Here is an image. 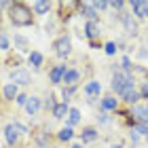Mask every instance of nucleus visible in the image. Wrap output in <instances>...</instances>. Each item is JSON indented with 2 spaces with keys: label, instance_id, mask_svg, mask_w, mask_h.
<instances>
[{
  "label": "nucleus",
  "instance_id": "1",
  "mask_svg": "<svg viewBox=\"0 0 148 148\" xmlns=\"http://www.w3.org/2000/svg\"><path fill=\"white\" fill-rule=\"evenodd\" d=\"M11 21L17 25V28H25V25H32L34 21V15H32V9H28L23 2H13L11 11H9Z\"/></svg>",
  "mask_w": 148,
  "mask_h": 148
},
{
  "label": "nucleus",
  "instance_id": "2",
  "mask_svg": "<svg viewBox=\"0 0 148 148\" xmlns=\"http://www.w3.org/2000/svg\"><path fill=\"white\" fill-rule=\"evenodd\" d=\"M136 89V80H133V76L129 72H116L112 76V91H116V95H127L129 91Z\"/></svg>",
  "mask_w": 148,
  "mask_h": 148
},
{
  "label": "nucleus",
  "instance_id": "3",
  "mask_svg": "<svg viewBox=\"0 0 148 148\" xmlns=\"http://www.w3.org/2000/svg\"><path fill=\"white\" fill-rule=\"evenodd\" d=\"M55 53L59 57H68L70 55V51H72V42H70V38L68 36H59L57 40H55Z\"/></svg>",
  "mask_w": 148,
  "mask_h": 148
},
{
  "label": "nucleus",
  "instance_id": "4",
  "mask_svg": "<svg viewBox=\"0 0 148 148\" xmlns=\"http://www.w3.org/2000/svg\"><path fill=\"white\" fill-rule=\"evenodd\" d=\"M119 17H121V21H123L125 30L129 32V34H136L138 32V23H136V19H133L131 13H119Z\"/></svg>",
  "mask_w": 148,
  "mask_h": 148
},
{
  "label": "nucleus",
  "instance_id": "5",
  "mask_svg": "<svg viewBox=\"0 0 148 148\" xmlns=\"http://www.w3.org/2000/svg\"><path fill=\"white\" fill-rule=\"evenodd\" d=\"M80 11H83V15L89 19V21H95L97 15H99V11L93 6V2H83V4H80Z\"/></svg>",
  "mask_w": 148,
  "mask_h": 148
},
{
  "label": "nucleus",
  "instance_id": "6",
  "mask_svg": "<svg viewBox=\"0 0 148 148\" xmlns=\"http://www.w3.org/2000/svg\"><path fill=\"white\" fill-rule=\"evenodd\" d=\"M11 80L15 85H30V74L25 70H13L11 72Z\"/></svg>",
  "mask_w": 148,
  "mask_h": 148
},
{
  "label": "nucleus",
  "instance_id": "7",
  "mask_svg": "<svg viewBox=\"0 0 148 148\" xmlns=\"http://www.w3.org/2000/svg\"><path fill=\"white\" fill-rule=\"evenodd\" d=\"M83 91H85V95H87V97H91V99H93V97H97V95H99V91H102V85H99L97 80H89V83L85 85V89H83Z\"/></svg>",
  "mask_w": 148,
  "mask_h": 148
},
{
  "label": "nucleus",
  "instance_id": "8",
  "mask_svg": "<svg viewBox=\"0 0 148 148\" xmlns=\"http://www.w3.org/2000/svg\"><path fill=\"white\" fill-rule=\"evenodd\" d=\"M66 72H68V70H66V66H55V68L51 70V74H49V76H51V83H53V85H57V83H64V76H66Z\"/></svg>",
  "mask_w": 148,
  "mask_h": 148
},
{
  "label": "nucleus",
  "instance_id": "9",
  "mask_svg": "<svg viewBox=\"0 0 148 148\" xmlns=\"http://www.w3.org/2000/svg\"><path fill=\"white\" fill-rule=\"evenodd\" d=\"M2 95H4V99H17V97H19L17 85H15V83H6V85L2 87Z\"/></svg>",
  "mask_w": 148,
  "mask_h": 148
},
{
  "label": "nucleus",
  "instance_id": "10",
  "mask_svg": "<svg viewBox=\"0 0 148 148\" xmlns=\"http://www.w3.org/2000/svg\"><path fill=\"white\" fill-rule=\"evenodd\" d=\"M17 133L19 131L15 129V125H13V123L4 127V138H6V144H9V146H15L17 144Z\"/></svg>",
  "mask_w": 148,
  "mask_h": 148
},
{
  "label": "nucleus",
  "instance_id": "11",
  "mask_svg": "<svg viewBox=\"0 0 148 148\" xmlns=\"http://www.w3.org/2000/svg\"><path fill=\"white\" fill-rule=\"evenodd\" d=\"M131 11H133L136 17H146L148 2H144V0H136V2H131Z\"/></svg>",
  "mask_w": 148,
  "mask_h": 148
},
{
  "label": "nucleus",
  "instance_id": "12",
  "mask_svg": "<svg viewBox=\"0 0 148 148\" xmlns=\"http://www.w3.org/2000/svg\"><path fill=\"white\" fill-rule=\"evenodd\" d=\"M38 110H40V97L32 95L28 99V104H25V112H28L30 116H34V114H38Z\"/></svg>",
  "mask_w": 148,
  "mask_h": 148
},
{
  "label": "nucleus",
  "instance_id": "13",
  "mask_svg": "<svg viewBox=\"0 0 148 148\" xmlns=\"http://www.w3.org/2000/svg\"><path fill=\"white\" fill-rule=\"evenodd\" d=\"M70 114V108H68V102H59L53 110V119H64Z\"/></svg>",
  "mask_w": 148,
  "mask_h": 148
},
{
  "label": "nucleus",
  "instance_id": "14",
  "mask_svg": "<svg viewBox=\"0 0 148 148\" xmlns=\"http://www.w3.org/2000/svg\"><path fill=\"white\" fill-rule=\"evenodd\" d=\"M85 34L89 36V38H97L99 36V25H97V21H87L85 23Z\"/></svg>",
  "mask_w": 148,
  "mask_h": 148
},
{
  "label": "nucleus",
  "instance_id": "15",
  "mask_svg": "<svg viewBox=\"0 0 148 148\" xmlns=\"http://www.w3.org/2000/svg\"><path fill=\"white\" fill-rule=\"evenodd\" d=\"M131 114L138 119V123H146V125H148V112H146V108L133 106V108H131Z\"/></svg>",
  "mask_w": 148,
  "mask_h": 148
},
{
  "label": "nucleus",
  "instance_id": "16",
  "mask_svg": "<svg viewBox=\"0 0 148 148\" xmlns=\"http://www.w3.org/2000/svg\"><path fill=\"white\" fill-rule=\"evenodd\" d=\"M78 78H80V72H76V70H68L66 72V76H64V83L68 85V87H74L78 83Z\"/></svg>",
  "mask_w": 148,
  "mask_h": 148
},
{
  "label": "nucleus",
  "instance_id": "17",
  "mask_svg": "<svg viewBox=\"0 0 148 148\" xmlns=\"http://www.w3.org/2000/svg\"><path fill=\"white\" fill-rule=\"evenodd\" d=\"M80 140H83V142H95L97 131L93 129V127H87V129H83V133H80Z\"/></svg>",
  "mask_w": 148,
  "mask_h": 148
},
{
  "label": "nucleus",
  "instance_id": "18",
  "mask_svg": "<svg viewBox=\"0 0 148 148\" xmlns=\"http://www.w3.org/2000/svg\"><path fill=\"white\" fill-rule=\"evenodd\" d=\"M49 9H51V4L45 2V0H36V2H34V13H38V15L49 13Z\"/></svg>",
  "mask_w": 148,
  "mask_h": 148
},
{
  "label": "nucleus",
  "instance_id": "19",
  "mask_svg": "<svg viewBox=\"0 0 148 148\" xmlns=\"http://www.w3.org/2000/svg\"><path fill=\"white\" fill-rule=\"evenodd\" d=\"M45 62V57H42V53H38V51H32L30 53V64L34 66V68H40Z\"/></svg>",
  "mask_w": 148,
  "mask_h": 148
},
{
  "label": "nucleus",
  "instance_id": "20",
  "mask_svg": "<svg viewBox=\"0 0 148 148\" xmlns=\"http://www.w3.org/2000/svg\"><path fill=\"white\" fill-rule=\"evenodd\" d=\"M80 121V110L78 108H70V114H68V127H74Z\"/></svg>",
  "mask_w": 148,
  "mask_h": 148
},
{
  "label": "nucleus",
  "instance_id": "21",
  "mask_svg": "<svg viewBox=\"0 0 148 148\" xmlns=\"http://www.w3.org/2000/svg\"><path fill=\"white\" fill-rule=\"evenodd\" d=\"M116 106H119V102H116L112 95H108V97L102 99V108H104V110H116Z\"/></svg>",
  "mask_w": 148,
  "mask_h": 148
},
{
  "label": "nucleus",
  "instance_id": "22",
  "mask_svg": "<svg viewBox=\"0 0 148 148\" xmlns=\"http://www.w3.org/2000/svg\"><path fill=\"white\" fill-rule=\"evenodd\" d=\"M140 97H142V93H140V91H136V89H133V91H129V93H127V95H125L123 99H125V102H127V104H131V106H136Z\"/></svg>",
  "mask_w": 148,
  "mask_h": 148
},
{
  "label": "nucleus",
  "instance_id": "23",
  "mask_svg": "<svg viewBox=\"0 0 148 148\" xmlns=\"http://www.w3.org/2000/svg\"><path fill=\"white\" fill-rule=\"evenodd\" d=\"M72 136H74V131H72V127H64L62 131H59V140H62V142H70L72 140Z\"/></svg>",
  "mask_w": 148,
  "mask_h": 148
},
{
  "label": "nucleus",
  "instance_id": "24",
  "mask_svg": "<svg viewBox=\"0 0 148 148\" xmlns=\"http://www.w3.org/2000/svg\"><path fill=\"white\" fill-rule=\"evenodd\" d=\"M36 144H38L40 148H49V140H47V133H45V131L36 133Z\"/></svg>",
  "mask_w": 148,
  "mask_h": 148
},
{
  "label": "nucleus",
  "instance_id": "25",
  "mask_svg": "<svg viewBox=\"0 0 148 148\" xmlns=\"http://www.w3.org/2000/svg\"><path fill=\"white\" fill-rule=\"evenodd\" d=\"M133 131H136L138 136H146L148 138V125L146 123H138L136 127H133Z\"/></svg>",
  "mask_w": 148,
  "mask_h": 148
},
{
  "label": "nucleus",
  "instance_id": "26",
  "mask_svg": "<svg viewBox=\"0 0 148 148\" xmlns=\"http://www.w3.org/2000/svg\"><path fill=\"white\" fill-rule=\"evenodd\" d=\"M93 6H95L97 11H104V9H108V6H110V2H106V0H95Z\"/></svg>",
  "mask_w": 148,
  "mask_h": 148
},
{
  "label": "nucleus",
  "instance_id": "27",
  "mask_svg": "<svg viewBox=\"0 0 148 148\" xmlns=\"http://www.w3.org/2000/svg\"><path fill=\"white\" fill-rule=\"evenodd\" d=\"M121 64H123V70H125V72H129V70L133 68V64H131L129 57H123V59H121Z\"/></svg>",
  "mask_w": 148,
  "mask_h": 148
},
{
  "label": "nucleus",
  "instance_id": "28",
  "mask_svg": "<svg viewBox=\"0 0 148 148\" xmlns=\"http://www.w3.org/2000/svg\"><path fill=\"white\" fill-rule=\"evenodd\" d=\"M104 49H106V53H108V55H114V53H116V45H114V42H106Z\"/></svg>",
  "mask_w": 148,
  "mask_h": 148
},
{
  "label": "nucleus",
  "instance_id": "29",
  "mask_svg": "<svg viewBox=\"0 0 148 148\" xmlns=\"http://www.w3.org/2000/svg\"><path fill=\"white\" fill-rule=\"evenodd\" d=\"M0 42H2V51H9V36L0 34Z\"/></svg>",
  "mask_w": 148,
  "mask_h": 148
},
{
  "label": "nucleus",
  "instance_id": "30",
  "mask_svg": "<svg viewBox=\"0 0 148 148\" xmlns=\"http://www.w3.org/2000/svg\"><path fill=\"white\" fill-rule=\"evenodd\" d=\"M110 6H112L114 11H123V6H125V2H123V0H116V2H110Z\"/></svg>",
  "mask_w": 148,
  "mask_h": 148
},
{
  "label": "nucleus",
  "instance_id": "31",
  "mask_svg": "<svg viewBox=\"0 0 148 148\" xmlns=\"http://www.w3.org/2000/svg\"><path fill=\"white\" fill-rule=\"evenodd\" d=\"M28 99H30L28 95H19L15 102H17V106H25V104H28Z\"/></svg>",
  "mask_w": 148,
  "mask_h": 148
},
{
  "label": "nucleus",
  "instance_id": "32",
  "mask_svg": "<svg viewBox=\"0 0 148 148\" xmlns=\"http://www.w3.org/2000/svg\"><path fill=\"white\" fill-rule=\"evenodd\" d=\"M13 125H15V129H17L19 133H21V136H25V133H28V129H25V127H23L21 123H13Z\"/></svg>",
  "mask_w": 148,
  "mask_h": 148
},
{
  "label": "nucleus",
  "instance_id": "33",
  "mask_svg": "<svg viewBox=\"0 0 148 148\" xmlns=\"http://www.w3.org/2000/svg\"><path fill=\"white\" fill-rule=\"evenodd\" d=\"M140 93H142V95H144V97L148 99V80H146V83L142 85V91H140Z\"/></svg>",
  "mask_w": 148,
  "mask_h": 148
},
{
  "label": "nucleus",
  "instance_id": "34",
  "mask_svg": "<svg viewBox=\"0 0 148 148\" xmlns=\"http://www.w3.org/2000/svg\"><path fill=\"white\" fill-rule=\"evenodd\" d=\"M72 148H83V144H74Z\"/></svg>",
  "mask_w": 148,
  "mask_h": 148
},
{
  "label": "nucleus",
  "instance_id": "35",
  "mask_svg": "<svg viewBox=\"0 0 148 148\" xmlns=\"http://www.w3.org/2000/svg\"><path fill=\"white\" fill-rule=\"evenodd\" d=\"M112 148H123V146H121V144H116V146H112Z\"/></svg>",
  "mask_w": 148,
  "mask_h": 148
},
{
  "label": "nucleus",
  "instance_id": "36",
  "mask_svg": "<svg viewBox=\"0 0 148 148\" xmlns=\"http://www.w3.org/2000/svg\"><path fill=\"white\" fill-rule=\"evenodd\" d=\"M146 19H148V11H146Z\"/></svg>",
  "mask_w": 148,
  "mask_h": 148
},
{
  "label": "nucleus",
  "instance_id": "37",
  "mask_svg": "<svg viewBox=\"0 0 148 148\" xmlns=\"http://www.w3.org/2000/svg\"><path fill=\"white\" fill-rule=\"evenodd\" d=\"M146 112H148V104H146Z\"/></svg>",
  "mask_w": 148,
  "mask_h": 148
}]
</instances>
